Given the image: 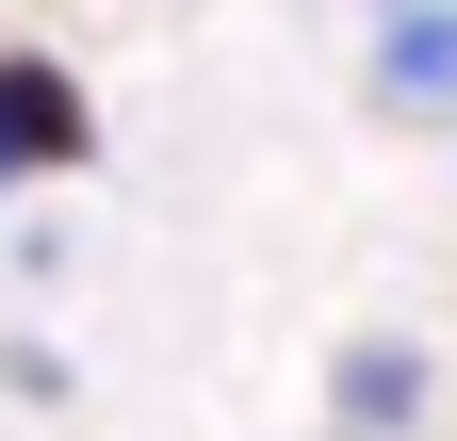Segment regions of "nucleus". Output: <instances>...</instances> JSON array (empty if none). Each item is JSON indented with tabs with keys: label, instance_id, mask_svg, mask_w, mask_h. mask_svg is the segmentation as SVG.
I'll return each mask as SVG.
<instances>
[{
	"label": "nucleus",
	"instance_id": "nucleus-1",
	"mask_svg": "<svg viewBox=\"0 0 457 441\" xmlns=\"http://www.w3.org/2000/svg\"><path fill=\"white\" fill-rule=\"evenodd\" d=\"M82 147H98V115H82V82L49 66V49H0V196H17V180H66Z\"/></svg>",
	"mask_w": 457,
	"mask_h": 441
},
{
	"label": "nucleus",
	"instance_id": "nucleus-2",
	"mask_svg": "<svg viewBox=\"0 0 457 441\" xmlns=\"http://www.w3.org/2000/svg\"><path fill=\"white\" fill-rule=\"evenodd\" d=\"M376 82L409 98V115H441V98H457V0H409V17H392V66Z\"/></svg>",
	"mask_w": 457,
	"mask_h": 441
},
{
	"label": "nucleus",
	"instance_id": "nucleus-3",
	"mask_svg": "<svg viewBox=\"0 0 457 441\" xmlns=\"http://www.w3.org/2000/svg\"><path fill=\"white\" fill-rule=\"evenodd\" d=\"M343 409H376V425H392V409H409V360H392V344H360V360H343Z\"/></svg>",
	"mask_w": 457,
	"mask_h": 441
}]
</instances>
